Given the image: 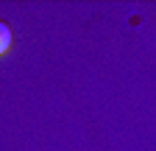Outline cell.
<instances>
[{"label": "cell", "instance_id": "1", "mask_svg": "<svg viewBox=\"0 0 156 151\" xmlns=\"http://www.w3.org/2000/svg\"><path fill=\"white\" fill-rule=\"evenodd\" d=\"M9 48H11V28L0 20V56H3Z\"/></svg>", "mask_w": 156, "mask_h": 151}]
</instances>
